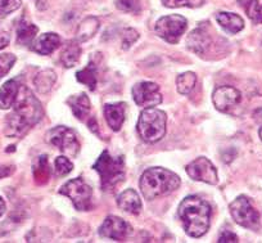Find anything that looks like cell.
<instances>
[{
  "label": "cell",
  "mask_w": 262,
  "mask_h": 243,
  "mask_svg": "<svg viewBox=\"0 0 262 243\" xmlns=\"http://www.w3.org/2000/svg\"><path fill=\"white\" fill-rule=\"evenodd\" d=\"M196 83V76L194 72H190V71H186V72L181 73V75L178 76L176 78V88H178V92L180 94H189L191 90L194 89Z\"/></svg>",
  "instance_id": "cell-26"
},
{
  "label": "cell",
  "mask_w": 262,
  "mask_h": 243,
  "mask_svg": "<svg viewBox=\"0 0 262 243\" xmlns=\"http://www.w3.org/2000/svg\"><path fill=\"white\" fill-rule=\"evenodd\" d=\"M247 14L254 24H262V4L257 0H251L246 6Z\"/></svg>",
  "instance_id": "cell-29"
},
{
  "label": "cell",
  "mask_w": 262,
  "mask_h": 243,
  "mask_svg": "<svg viewBox=\"0 0 262 243\" xmlns=\"http://www.w3.org/2000/svg\"><path fill=\"white\" fill-rule=\"evenodd\" d=\"M238 2H239V4H242V6H243V7H246L247 4H248L249 2H251V0H238Z\"/></svg>",
  "instance_id": "cell-40"
},
{
  "label": "cell",
  "mask_w": 262,
  "mask_h": 243,
  "mask_svg": "<svg viewBox=\"0 0 262 243\" xmlns=\"http://www.w3.org/2000/svg\"><path fill=\"white\" fill-rule=\"evenodd\" d=\"M47 141L70 157H76L80 152V143L76 134L66 126H55L48 131Z\"/></svg>",
  "instance_id": "cell-8"
},
{
  "label": "cell",
  "mask_w": 262,
  "mask_h": 243,
  "mask_svg": "<svg viewBox=\"0 0 262 243\" xmlns=\"http://www.w3.org/2000/svg\"><path fill=\"white\" fill-rule=\"evenodd\" d=\"M80 55H81V48H80L79 43L71 42L63 50L62 55H60V63L66 68H71L79 62Z\"/></svg>",
  "instance_id": "cell-24"
},
{
  "label": "cell",
  "mask_w": 262,
  "mask_h": 243,
  "mask_svg": "<svg viewBox=\"0 0 262 243\" xmlns=\"http://www.w3.org/2000/svg\"><path fill=\"white\" fill-rule=\"evenodd\" d=\"M211 44V37L203 29H195L189 34L186 39V45L191 52L198 55H203L207 52Z\"/></svg>",
  "instance_id": "cell-16"
},
{
  "label": "cell",
  "mask_w": 262,
  "mask_h": 243,
  "mask_svg": "<svg viewBox=\"0 0 262 243\" xmlns=\"http://www.w3.org/2000/svg\"><path fill=\"white\" fill-rule=\"evenodd\" d=\"M216 21L229 34H238L244 29L243 18L231 12H220L216 16Z\"/></svg>",
  "instance_id": "cell-19"
},
{
  "label": "cell",
  "mask_w": 262,
  "mask_h": 243,
  "mask_svg": "<svg viewBox=\"0 0 262 243\" xmlns=\"http://www.w3.org/2000/svg\"><path fill=\"white\" fill-rule=\"evenodd\" d=\"M22 0H0V16H7L21 7Z\"/></svg>",
  "instance_id": "cell-32"
},
{
  "label": "cell",
  "mask_w": 262,
  "mask_h": 243,
  "mask_svg": "<svg viewBox=\"0 0 262 243\" xmlns=\"http://www.w3.org/2000/svg\"><path fill=\"white\" fill-rule=\"evenodd\" d=\"M133 98L135 103L143 108H152L162 102L160 87L156 83L150 81H142L133 87Z\"/></svg>",
  "instance_id": "cell-10"
},
{
  "label": "cell",
  "mask_w": 262,
  "mask_h": 243,
  "mask_svg": "<svg viewBox=\"0 0 262 243\" xmlns=\"http://www.w3.org/2000/svg\"><path fill=\"white\" fill-rule=\"evenodd\" d=\"M242 100V94L236 88L230 85L216 88L212 94V102L216 110L220 112H229L231 108L238 106Z\"/></svg>",
  "instance_id": "cell-13"
},
{
  "label": "cell",
  "mask_w": 262,
  "mask_h": 243,
  "mask_svg": "<svg viewBox=\"0 0 262 243\" xmlns=\"http://www.w3.org/2000/svg\"><path fill=\"white\" fill-rule=\"evenodd\" d=\"M166 113L157 108H145L139 116L137 130L147 143H157L166 134Z\"/></svg>",
  "instance_id": "cell-5"
},
{
  "label": "cell",
  "mask_w": 262,
  "mask_h": 243,
  "mask_svg": "<svg viewBox=\"0 0 262 243\" xmlns=\"http://www.w3.org/2000/svg\"><path fill=\"white\" fill-rule=\"evenodd\" d=\"M14 63H16V55L11 54V53H4L0 55V78L12 70Z\"/></svg>",
  "instance_id": "cell-31"
},
{
  "label": "cell",
  "mask_w": 262,
  "mask_h": 243,
  "mask_svg": "<svg viewBox=\"0 0 262 243\" xmlns=\"http://www.w3.org/2000/svg\"><path fill=\"white\" fill-rule=\"evenodd\" d=\"M253 118L256 121H258V123H262V107L257 108L256 111L253 112Z\"/></svg>",
  "instance_id": "cell-38"
},
{
  "label": "cell",
  "mask_w": 262,
  "mask_h": 243,
  "mask_svg": "<svg viewBox=\"0 0 262 243\" xmlns=\"http://www.w3.org/2000/svg\"><path fill=\"white\" fill-rule=\"evenodd\" d=\"M11 42V36H9V32L7 31L4 27L0 26V50L4 49L7 45Z\"/></svg>",
  "instance_id": "cell-36"
},
{
  "label": "cell",
  "mask_w": 262,
  "mask_h": 243,
  "mask_svg": "<svg viewBox=\"0 0 262 243\" xmlns=\"http://www.w3.org/2000/svg\"><path fill=\"white\" fill-rule=\"evenodd\" d=\"M57 81V75L53 70H42L35 76L34 78V85L36 87L37 92L45 94V93L49 92L53 88L54 83Z\"/></svg>",
  "instance_id": "cell-23"
},
{
  "label": "cell",
  "mask_w": 262,
  "mask_h": 243,
  "mask_svg": "<svg viewBox=\"0 0 262 243\" xmlns=\"http://www.w3.org/2000/svg\"><path fill=\"white\" fill-rule=\"evenodd\" d=\"M104 117L113 131L121 130L126 117L125 103H108L104 106Z\"/></svg>",
  "instance_id": "cell-14"
},
{
  "label": "cell",
  "mask_w": 262,
  "mask_h": 243,
  "mask_svg": "<svg viewBox=\"0 0 262 243\" xmlns=\"http://www.w3.org/2000/svg\"><path fill=\"white\" fill-rule=\"evenodd\" d=\"M13 112L7 116L6 134L8 136H21L30 128L41 120L44 111L34 93L21 85L18 95L13 103Z\"/></svg>",
  "instance_id": "cell-1"
},
{
  "label": "cell",
  "mask_w": 262,
  "mask_h": 243,
  "mask_svg": "<svg viewBox=\"0 0 262 243\" xmlns=\"http://www.w3.org/2000/svg\"><path fill=\"white\" fill-rule=\"evenodd\" d=\"M70 107H71L72 112L76 116V118L79 120H85V118L89 116L90 108H92V105H90V99L85 93H81V94L72 95L69 99Z\"/></svg>",
  "instance_id": "cell-20"
},
{
  "label": "cell",
  "mask_w": 262,
  "mask_h": 243,
  "mask_svg": "<svg viewBox=\"0 0 262 243\" xmlns=\"http://www.w3.org/2000/svg\"><path fill=\"white\" fill-rule=\"evenodd\" d=\"M258 135H259V138H261V140H262V128L259 129V131H258Z\"/></svg>",
  "instance_id": "cell-41"
},
{
  "label": "cell",
  "mask_w": 262,
  "mask_h": 243,
  "mask_svg": "<svg viewBox=\"0 0 262 243\" xmlns=\"http://www.w3.org/2000/svg\"><path fill=\"white\" fill-rule=\"evenodd\" d=\"M217 242L220 243H233V242H239L238 239V235L234 234L233 232H230V230H224L223 233L220 234V237H219V240Z\"/></svg>",
  "instance_id": "cell-35"
},
{
  "label": "cell",
  "mask_w": 262,
  "mask_h": 243,
  "mask_svg": "<svg viewBox=\"0 0 262 243\" xmlns=\"http://www.w3.org/2000/svg\"><path fill=\"white\" fill-rule=\"evenodd\" d=\"M138 37H139V34H138L134 29H126L125 31H123V36H122V48L123 49H128L131 45L137 42Z\"/></svg>",
  "instance_id": "cell-34"
},
{
  "label": "cell",
  "mask_w": 262,
  "mask_h": 243,
  "mask_svg": "<svg viewBox=\"0 0 262 243\" xmlns=\"http://www.w3.org/2000/svg\"><path fill=\"white\" fill-rule=\"evenodd\" d=\"M186 173L193 180L216 186L219 181L217 170L212 162L206 157H198L186 166Z\"/></svg>",
  "instance_id": "cell-11"
},
{
  "label": "cell",
  "mask_w": 262,
  "mask_h": 243,
  "mask_svg": "<svg viewBox=\"0 0 262 243\" xmlns=\"http://www.w3.org/2000/svg\"><path fill=\"white\" fill-rule=\"evenodd\" d=\"M115 6L118 11L137 13L140 9V0H115Z\"/></svg>",
  "instance_id": "cell-30"
},
{
  "label": "cell",
  "mask_w": 262,
  "mask_h": 243,
  "mask_svg": "<svg viewBox=\"0 0 262 243\" xmlns=\"http://www.w3.org/2000/svg\"><path fill=\"white\" fill-rule=\"evenodd\" d=\"M35 171H39V175H35V178H36L37 180L42 179V180H44V183L48 180V178H49V175H50V168H49V165H48L47 156L40 157L39 166L35 169Z\"/></svg>",
  "instance_id": "cell-33"
},
{
  "label": "cell",
  "mask_w": 262,
  "mask_h": 243,
  "mask_svg": "<svg viewBox=\"0 0 262 243\" xmlns=\"http://www.w3.org/2000/svg\"><path fill=\"white\" fill-rule=\"evenodd\" d=\"M211 206L198 196H188L179 206L185 233L191 238H201L207 233L211 222Z\"/></svg>",
  "instance_id": "cell-2"
},
{
  "label": "cell",
  "mask_w": 262,
  "mask_h": 243,
  "mask_svg": "<svg viewBox=\"0 0 262 243\" xmlns=\"http://www.w3.org/2000/svg\"><path fill=\"white\" fill-rule=\"evenodd\" d=\"M133 228L126 220L121 217L111 215L105 217L103 224L99 228V234L103 238H108L112 240H123L128 237Z\"/></svg>",
  "instance_id": "cell-12"
},
{
  "label": "cell",
  "mask_w": 262,
  "mask_h": 243,
  "mask_svg": "<svg viewBox=\"0 0 262 243\" xmlns=\"http://www.w3.org/2000/svg\"><path fill=\"white\" fill-rule=\"evenodd\" d=\"M54 165H55V174H57V176H66L67 174L71 173L72 169H74L72 162L64 156L57 157V158H55Z\"/></svg>",
  "instance_id": "cell-28"
},
{
  "label": "cell",
  "mask_w": 262,
  "mask_h": 243,
  "mask_svg": "<svg viewBox=\"0 0 262 243\" xmlns=\"http://www.w3.org/2000/svg\"><path fill=\"white\" fill-rule=\"evenodd\" d=\"M205 3V0H162V4L167 8H198Z\"/></svg>",
  "instance_id": "cell-27"
},
{
  "label": "cell",
  "mask_w": 262,
  "mask_h": 243,
  "mask_svg": "<svg viewBox=\"0 0 262 243\" xmlns=\"http://www.w3.org/2000/svg\"><path fill=\"white\" fill-rule=\"evenodd\" d=\"M229 210L233 219L241 227L247 229H257L259 225V214L248 197L239 196L231 202Z\"/></svg>",
  "instance_id": "cell-7"
},
{
  "label": "cell",
  "mask_w": 262,
  "mask_h": 243,
  "mask_svg": "<svg viewBox=\"0 0 262 243\" xmlns=\"http://www.w3.org/2000/svg\"><path fill=\"white\" fill-rule=\"evenodd\" d=\"M180 178L163 168L147 169L140 178L139 187L145 199L152 201L157 197L172 193L180 187Z\"/></svg>",
  "instance_id": "cell-3"
},
{
  "label": "cell",
  "mask_w": 262,
  "mask_h": 243,
  "mask_svg": "<svg viewBox=\"0 0 262 243\" xmlns=\"http://www.w3.org/2000/svg\"><path fill=\"white\" fill-rule=\"evenodd\" d=\"M60 45V37L55 32H45L40 35L32 44V49L41 55L52 54Z\"/></svg>",
  "instance_id": "cell-17"
},
{
  "label": "cell",
  "mask_w": 262,
  "mask_h": 243,
  "mask_svg": "<svg viewBox=\"0 0 262 243\" xmlns=\"http://www.w3.org/2000/svg\"><path fill=\"white\" fill-rule=\"evenodd\" d=\"M98 29H99V19L97 17H88L77 27L76 40L80 43L86 42L90 37L94 36Z\"/></svg>",
  "instance_id": "cell-22"
},
{
  "label": "cell",
  "mask_w": 262,
  "mask_h": 243,
  "mask_svg": "<svg viewBox=\"0 0 262 243\" xmlns=\"http://www.w3.org/2000/svg\"><path fill=\"white\" fill-rule=\"evenodd\" d=\"M98 72L97 67L94 66V63H89L85 68H82L81 71L76 73L77 81H80L81 84L86 85L90 90H94L95 87L98 84Z\"/></svg>",
  "instance_id": "cell-25"
},
{
  "label": "cell",
  "mask_w": 262,
  "mask_h": 243,
  "mask_svg": "<svg viewBox=\"0 0 262 243\" xmlns=\"http://www.w3.org/2000/svg\"><path fill=\"white\" fill-rule=\"evenodd\" d=\"M37 32H39L37 26H35L31 22L26 21V19H22L18 24V27H17V43L25 45V47L31 45Z\"/></svg>",
  "instance_id": "cell-21"
},
{
  "label": "cell",
  "mask_w": 262,
  "mask_h": 243,
  "mask_svg": "<svg viewBox=\"0 0 262 243\" xmlns=\"http://www.w3.org/2000/svg\"><path fill=\"white\" fill-rule=\"evenodd\" d=\"M59 193L69 197L74 204L75 209L79 211H89L92 209L93 189L82 179L76 178L67 181L59 189Z\"/></svg>",
  "instance_id": "cell-6"
},
{
  "label": "cell",
  "mask_w": 262,
  "mask_h": 243,
  "mask_svg": "<svg viewBox=\"0 0 262 243\" xmlns=\"http://www.w3.org/2000/svg\"><path fill=\"white\" fill-rule=\"evenodd\" d=\"M188 21L180 14H170L160 18L156 24V34L170 44H176L185 32Z\"/></svg>",
  "instance_id": "cell-9"
},
{
  "label": "cell",
  "mask_w": 262,
  "mask_h": 243,
  "mask_svg": "<svg viewBox=\"0 0 262 243\" xmlns=\"http://www.w3.org/2000/svg\"><path fill=\"white\" fill-rule=\"evenodd\" d=\"M6 210H7L6 202H4V199L0 197V217L3 216V214L6 212Z\"/></svg>",
  "instance_id": "cell-39"
},
{
  "label": "cell",
  "mask_w": 262,
  "mask_h": 243,
  "mask_svg": "<svg viewBox=\"0 0 262 243\" xmlns=\"http://www.w3.org/2000/svg\"><path fill=\"white\" fill-rule=\"evenodd\" d=\"M19 89H21V84L16 78L8 80L3 87L0 88V108L2 110L12 108L17 95H18Z\"/></svg>",
  "instance_id": "cell-18"
},
{
  "label": "cell",
  "mask_w": 262,
  "mask_h": 243,
  "mask_svg": "<svg viewBox=\"0 0 262 243\" xmlns=\"http://www.w3.org/2000/svg\"><path fill=\"white\" fill-rule=\"evenodd\" d=\"M117 206L128 214L138 215L143 209L142 199L134 189H126L117 197Z\"/></svg>",
  "instance_id": "cell-15"
},
{
  "label": "cell",
  "mask_w": 262,
  "mask_h": 243,
  "mask_svg": "<svg viewBox=\"0 0 262 243\" xmlns=\"http://www.w3.org/2000/svg\"><path fill=\"white\" fill-rule=\"evenodd\" d=\"M11 174V169L7 168V166L0 165V179L4 178V176H8Z\"/></svg>",
  "instance_id": "cell-37"
},
{
  "label": "cell",
  "mask_w": 262,
  "mask_h": 243,
  "mask_svg": "<svg viewBox=\"0 0 262 243\" xmlns=\"http://www.w3.org/2000/svg\"><path fill=\"white\" fill-rule=\"evenodd\" d=\"M93 169L100 175V188L111 192L125 179V161L122 156L113 157L105 149L97 159Z\"/></svg>",
  "instance_id": "cell-4"
}]
</instances>
